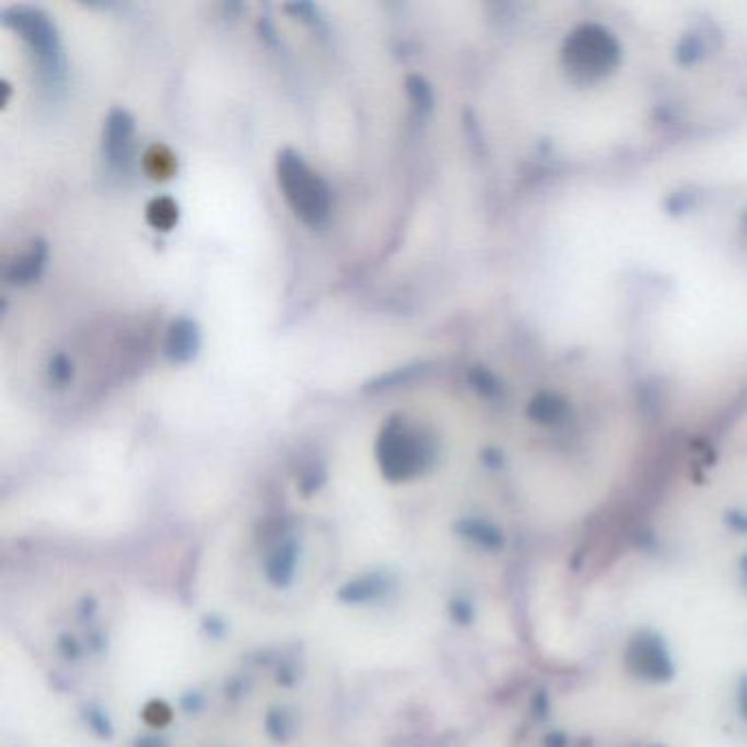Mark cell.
<instances>
[{
  "label": "cell",
  "instance_id": "cell-1",
  "mask_svg": "<svg viewBox=\"0 0 747 747\" xmlns=\"http://www.w3.org/2000/svg\"><path fill=\"white\" fill-rule=\"evenodd\" d=\"M277 178L285 200L307 226H320L331 211V191L303 156L294 149H283L277 158Z\"/></svg>",
  "mask_w": 747,
  "mask_h": 747
},
{
  "label": "cell",
  "instance_id": "cell-2",
  "mask_svg": "<svg viewBox=\"0 0 747 747\" xmlns=\"http://www.w3.org/2000/svg\"><path fill=\"white\" fill-rule=\"evenodd\" d=\"M432 460V445L408 419L390 417L377 438V463L392 483H404L426 469Z\"/></svg>",
  "mask_w": 747,
  "mask_h": 747
},
{
  "label": "cell",
  "instance_id": "cell-3",
  "mask_svg": "<svg viewBox=\"0 0 747 747\" xmlns=\"http://www.w3.org/2000/svg\"><path fill=\"white\" fill-rule=\"evenodd\" d=\"M4 22L29 42L31 49L40 55V59L51 73L62 68V51H59L58 31H55L53 22L44 13L31 7H13L12 12L4 13Z\"/></svg>",
  "mask_w": 747,
  "mask_h": 747
},
{
  "label": "cell",
  "instance_id": "cell-4",
  "mask_svg": "<svg viewBox=\"0 0 747 747\" xmlns=\"http://www.w3.org/2000/svg\"><path fill=\"white\" fill-rule=\"evenodd\" d=\"M134 121L125 110H112L106 121L104 132V153L114 167H125L132 162V143Z\"/></svg>",
  "mask_w": 747,
  "mask_h": 747
},
{
  "label": "cell",
  "instance_id": "cell-5",
  "mask_svg": "<svg viewBox=\"0 0 747 747\" xmlns=\"http://www.w3.org/2000/svg\"><path fill=\"white\" fill-rule=\"evenodd\" d=\"M167 356H169L174 362H189L191 358H195L200 349V331L198 325L189 318L176 320L174 325L169 326V334H167Z\"/></svg>",
  "mask_w": 747,
  "mask_h": 747
},
{
  "label": "cell",
  "instance_id": "cell-6",
  "mask_svg": "<svg viewBox=\"0 0 747 747\" xmlns=\"http://www.w3.org/2000/svg\"><path fill=\"white\" fill-rule=\"evenodd\" d=\"M46 263V244L44 241H35L31 244V248L20 256V259L13 261L7 270V281L13 285H27L35 281L42 274Z\"/></svg>",
  "mask_w": 747,
  "mask_h": 747
},
{
  "label": "cell",
  "instance_id": "cell-7",
  "mask_svg": "<svg viewBox=\"0 0 747 747\" xmlns=\"http://www.w3.org/2000/svg\"><path fill=\"white\" fill-rule=\"evenodd\" d=\"M629 660L636 662L638 671L647 673V677H660L671 671V662H669V657L662 653L660 644L644 641V638L642 641L633 642L632 657H629Z\"/></svg>",
  "mask_w": 747,
  "mask_h": 747
},
{
  "label": "cell",
  "instance_id": "cell-8",
  "mask_svg": "<svg viewBox=\"0 0 747 747\" xmlns=\"http://www.w3.org/2000/svg\"><path fill=\"white\" fill-rule=\"evenodd\" d=\"M147 222L156 231H171L178 224V204L171 198H156L147 207Z\"/></svg>",
  "mask_w": 747,
  "mask_h": 747
},
{
  "label": "cell",
  "instance_id": "cell-9",
  "mask_svg": "<svg viewBox=\"0 0 747 747\" xmlns=\"http://www.w3.org/2000/svg\"><path fill=\"white\" fill-rule=\"evenodd\" d=\"M405 88H408V95H410V99L414 101V106H419V107L432 106V90H429L426 79L417 77V75H410V77L405 79Z\"/></svg>",
  "mask_w": 747,
  "mask_h": 747
},
{
  "label": "cell",
  "instance_id": "cell-10",
  "mask_svg": "<svg viewBox=\"0 0 747 747\" xmlns=\"http://www.w3.org/2000/svg\"><path fill=\"white\" fill-rule=\"evenodd\" d=\"M49 377H51V381H55V384H59V386L68 384L73 377L71 359H68L67 356H62V353L55 356L49 364Z\"/></svg>",
  "mask_w": 747,
  "mask_h": 747
},
{
  "label": "cell",
  "instance_id": "cell-11",
  "mask_svg": "<svg viewBox=\"0 0 747 747\" xmlns=\"http://www.w3.org/2000/svg\"><path fill=\"white\" fill-rule=\"evenodd\" d=\"M413 373H414V368L413 366H405V368H397V371H392V373H389V375H381L380 380H375L373 381L371 386H368V389L371 390H381V389H395V386H399L401 381H405V380H410V377H413Z\"/></svg>",
  "mask_w": 747,
  "mask_h": 747
}]
</instances>
